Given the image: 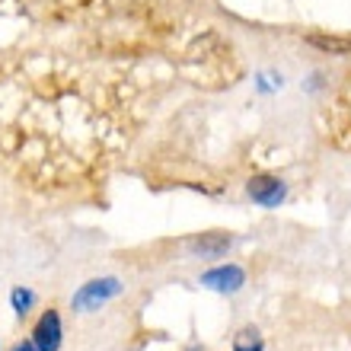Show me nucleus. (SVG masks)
I'll return each mask as SVG.
<instances>
[{
    "label": "nucleus",
    "instance_id": "obj_1",
    "mask_svg": "<svg viewBox=\"0 0 351 351\" xmlns=\"http://www.w3.org/2000/svg\"><path fill=\"white\" fill-rule=\"evenodd\" d=\"M121 291H125V285H121V278H115V275L90 278V281H84V285L74 291L71 310H74V313H96V310H102L106 304H112Z\"/></svg>",
    "mask_w": 351,
    "mask_h": 351
},
{
    "label": "nucleus",
    "instance_id": "obj_2",
    "mask_svg": "<svg viewBox=\"0 0 351 351\" xmlns=\"http://www.w3.org/2000/svg\"><path fill=\"white\" fill-rule=\"evenodd\" d=\"M198 285L208 287V291H214V294L233 297V294H240L243 287H246V268L237 265V262H221V265L202 271Z\"/></svg>",
    "mask_w": 351,
    "mask_h": 351
},
{
    "label": "nucleus",
    "instance_id": "obj_3",
    "mask_svg": "<svg viewBox=\"0 0 351 351\" xmlns=\"http://www.w3.org/2000/svg\"><path fill=\"white\" fill-rule=\"evenodd\" d=\"M32 345L38 351H61V342H64V326H61V313H58L55 306H48L45 313L36 319L32 326Z\"/></svg>",
    "mask_w": 351,
    "mask_h": 351
},
{
    "label": "nucleus",
    "instance_id": "obj_4",
    "mask_svg": "<svg viewBox=\"0 0 351 351\" xmlns=\"http://www.w3.org/2000/svg\"><path fill=\"white\" fill-rule=\"evenodd\" d=\"M246 195L259 208H278L287 198V182L278 179V176H252L250 182H246Z\"/></svg>",
    "mask_w": 351,
    "mask_h": 351
},
{
    "label": "nucleus",
    "instance_id": "obj_5",
    "mask_svg": "<svg viewBox=\"0 0 351 351\" xmlns=\"http://www.w3.org/2000/svg\"><path fill=\"white\" fill-rule=\"evenodd\" d=\"M233 246H237V237L230 233H202V237L189 240V252L202 256V259H223Z\"/></svg>",
    "mask_w": 351,
    "mask_h": 351
},
{
    "label": "nucleus",
    "instance_id": "obj_6",
    "mask_svg": "<svg viewBox=\"0 0 351 351\" xmlns=\"http://www.w3.org/2000/svg\"><path fill=\"white\" fill-rule=\"evenodd\" d=\"M306 42L326 55L335 58H351V36H306Z\"/></svg>",
    "mask_w": 351,
    "mask_h": 351
},
{
    "label": "nucleus",
    "instance_id": "obj_7",
    "mask_svg": "<svg viewBox=\"0 0 351 351\" xmlns=\"http://www.w3.org/2000/svg\"><path fill=\"white\" fill-rule=\"evenodd\" d=\"M230 351H265V335L259 332V326H243L240 332L233 335Z\"/></svg>",
    "mask_w": 351,
    "mask_h": 351
},
{
    "label": "nucleus",
    "instance_id": "obj_8",
    "mask_svg": "<svg viewBox=\"0 0 351 351\" xmlns=\"http://www.w3.org/2000/svg\"><path fill=\"white\" fill-rule=\"evenodd\" d=\"M36 304H38V294L32 287H13V291H10V306H13V313H16L19 319L32 313Z\"/></svg>",
    "mask_w": 351,
    "mask_h": 351
},
{
    "label": "nucleus",
    "instance_id": "obj_9",
    "mask_svg": "<svg viewBox=\"0 0 351 351\" xmlns=\"http://www.w3.org/2000/svg\"><path fill=\"white\" fill-rule=\"evenodd\" d=\"M10 351H38V348H36V345H32V339H26V342H16V345H13V348H10Z\"/></svg>",
    "mask_w": 351,
    "mask_h": 351
},
{
    "label": "nucleus",
    "instance_id": "obj_10",
    "mask_svg": "<svg viewBox=\"0 0 351 351\" xmlns=\"http://www.w3.org/2000/svg\"><path fill=\"white\" fill-rule=\"evenodd\" d=\"M185 351H204V348H202V345H189V348H185Z\"/></svg>",
    "mask_w": 351,
    "mask_h": 351
}]
</instances>
